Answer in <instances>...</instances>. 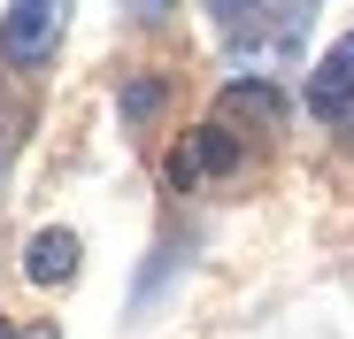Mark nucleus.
I'll return each mask as SVG.
<instances>
[{
	"label": "nucleus",
	"mask_w": 354,
	"mask_h": 339,
	"mask_svg": "<svg viewBox=\"0 0 354 339\" xmlns=\"http://www.w3.org/2000/svg\"><path fill=\"white\" fill-rule=\"evenodd\" d=\"M231 162H239V139L208 124V131H193L185 147L169 154V178H177V185H201V178H216V170H231Z\"/></svg>",
	"instance_id": "nucleus-3"
},
{
	"label": "nucleus",
	"mask_w": 354,
	"mask_h": 339,
	"mask_svg": "<svg viewBox=\"0 0 354 339\" xmlns=\"http://www.w3.org/2000/svg\"><path fill=\"white\" fill-rule=\"evenodd\" d=\"M70 270H77V232H39L24 247V277L31 286H62Z\"/></svg>",
	"instance_id": "nucleus-4"
},
{
	"label": "nucleus",
	"mask_w": 354,
	"mask_h": 339,
	"mask_svg": "<svg viewBox=\"0 0 354 339\" xmlns=\"http://www.w3.org/2000/svg\"><path fill=\"white\" fill-rule=\"evenodd\" d=\"M62 24H70V0H16L8 16H0V54H8L16 70L46 62L54 46H62Z\"/></svg>",
	"instance_id": "nucleus-1"
},
{
	"label": "nucleus",
	"mask_w": 354,
	"mask_h": 339,
	"mask_svg": "<svg viewBox=\"0 0 354 339\" xmlns=\"http://www.w3.org/2000/svg\"><path fill=\"white\" fill-rule=\"evenodd\" d=\"M0 339H24V331H8V324H0ZM39 339H54V331H39Z\"/></svg>",
	"instance_id": "nucleus-7"
},
{
	"label": "nucleus",
	"mask_w": 354,
	"mask_h": 339,
	"mask_svg": "<svg viewBox=\"0 0 354 339\" xmlns=\"http://www.w3.org/2000/svg\"><path fill=\"white\" fill-rule=\"evenodd\" d=\"M346 108H354V31H346V39L324 54V62H316V77H308V116L339 124Z\"/></svg>",
	"instance_id": "nucleus-2"
},
{
	"label": "nucleus",
	"mask_w": 354,
	"mask_h": 339,
	"mask_svg": "<svg viewBox=\"0 0 354 339\" xmlns=\"http://www.w3.org/2000/svg\"><path fill=\"white\" fill-rule=\"evenodd\" d=\"M223 116H247V124H285V93L277 85H262V77H231L223 85Z\"/></svg>",
	"instance_id": "nucleus-5"
},
{
	"label": "nucleus",
	"mask_w": 354,
	"mask_h": 339,
	"mask_svg": "<svg viewBox=\"0 0 354 339\" xmlns=\"http://www.w3.org/2000/svg\"><path fill=\"white\" fill-rule=\"evenodd\" d=\"M208 8H216V16H223V24H239V16H247V8H254V0H208Z\"/></svg>",
	"instance_id": "nucleus-6"
}]
</instances>
